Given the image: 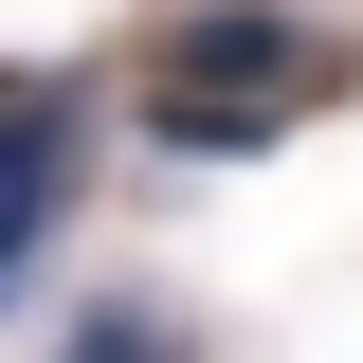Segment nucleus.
Returning <instances> with one entry per match:
<instances>
[{
    "label": "nucleus",
    "mask_w": 363,
    "mask_h": 363,
    "mask_svg": "<svg viewBox=\"0 0 363 363\" xmlns=\"http://www.w3.org/2000/svg\"><path fill=\"white\" fill-rule=\"evenodd\" d=\"M164 55H182V73H164V145H182V164H236V145H272V128L327 91V37H309V18H272V0L182 18Z\"/></svg>",
    "instance_id": "obj_1"
},
{
    "label": "nucleus",
    "mask_w": 363,
    "mask_h": 363,
    "mask_svg": "<svg viewBox=\"0 0 363 363\" xmlns=\"http://www.w3.org/2000/svg\"><path fill=\"white\" fill-rule=\"evenodd\" d=\"M55 200H73V91H0V291L55 255Z\"/></svg>",
    "instance_id": "obj_2"
}]
</instances>
